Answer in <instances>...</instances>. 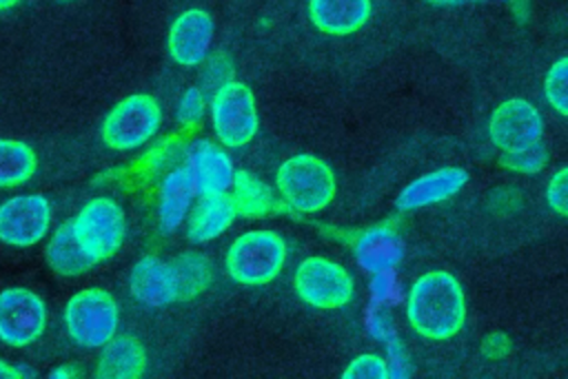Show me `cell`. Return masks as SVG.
<instances>
[{"label": "cell", "mask_w": 568, "mask_h": 379, "mask_svg": "<svg viewBox=\"0 0 568 379\" xmlns=\"http://www.w3.org/2000/svg\"><path fill=\"white\" fill-rule=\"evenodd\" d=\"M406 317L419 337L433 341L455 337L466 319V295L457 277L446 270L422 275L410 286Z\"/></svg>", "instance_id": "6da1fadb"}, {"label": "cell", "mask_w": 568, "mask_h": 379, "mask_svg": "<svg viewBox=\"0 0 568 379\" xmlns=\"http://www.w3.org/2000/svg\"><path fill=\"white\" fill-rule=\"evenodd\" d=\"M275 184L284 202L300 213H317L326 208L337 191L331 166L308 153L293 155L282 162Z\"/></svg>", "instance_id": "7a4b0ae2"}, {"label": "cell", "mask_w": 568, "mask_h": 379, "mask_svg": "<svg viewBox=\"0 0 568 379\" xmlns=\"http://www.w3.org/2000/svg\"><path fill=\"white\" fill-rule=\"evenodd\" d=\"M286 262V244L273 231H248L226 253V273L244 286L273 281Z\"/></svg>", "instance_id": "3957f363"}, {"label": "cell", "mask_w": 568, "mask_h": 379, "mask_svg": "<svg viewBox=\"0 0 568 379\" xmlns=\"http://www.w3.org/2000/svg\"><path fill=\"white\" fill-rule=\"evenodd\" d=\"M118 304L102 288H84L75 293L64 308L69 337L82 348L104 346L118 330Z\"/></svg>", "instance_id": "277c9868"}, {"label": "cell", "mask_w": 568, "mask_h": 379, "mask_svg": "<svg viewBox=\"0 0 568 379\" xmlns=\"http://www.w3.org/2000/svg\"><path fill=\"white\" fill-rule=\"evenodd\" d=\"M162 124V111L153 95L133 93L120 100L102 122V140L109 148L131 151L146 144Z\"/></svg>", "instance_id": "5b68a950"}, {"label": "cell", "mask_w": 568, "mask_h": 379, "mask_svg": "<svg viewBox=\"0 0 568 379\" xmlns=\"http://www.w3.org/2000/svg\"><path fill=\"white\" fill-rule=\"evenodd\" d=\"M211 120L224 146L240 148L257 133V109L253 91L237 80H229L211 98Z\"/></svg>", "instance_id": "8992f818"}, {"label": "cell", "mask_w": 568, "mask_h": 379, "mask_svg": "<svg viewBox=\"0 0 568 379\" xmlns=\"http://www.w3.org/2000/svg\"><path fill=\"white\" fill-rule=\"evenodd\" d=\"M71 224L78 242L95 262L115 255L126 233L124 211L109 197H93L87 202Z\"/></svg>", "instance_id": "52a82bcc"}, {"label": "cell", "mask_w": 568, "mask_h": 379, "mask_svg": "<svg viewBox=\"0 0 568 379\" xmlns=\"http://www.w3.org/2000/svg\"><path fill=\"white\" fill-rule=\"evenodd\" d=\"M295 293L313 308H342L353 297V277L333 259L306 257L295 270Z\"/></svg>", "instance_id": "ba28073f"}, {"label": "cell", "mask_w": 568, "mask_h": 379, "mask_svg": "<svg viewBox=\"0 0 568 379\" xmlns=\"http://www.w3.org/2000/svg\"><path fill=\"white\" fill-rule=\"evenodd\" d=\"M47 326L44 301L27 288H7L0 293V341L22 348L40 339Z\"/></svg>", "instance_id": "9c48e42d"}, {"label": "cell", "mask_w": 568, "mask_h": 379, "mask_svg": "<svg viewBox=\"0 0 568 379\" xmlns=\"http://www.w3.org/2000/svg\"><path fill=\"white\" fill-rule=\"evenodd\" d=\"M490 142L501 151H519L541 140L544 117L537 106L524 98H510L501 102L488 122Z\"/></svg>", "instance_id": "30bf717a"}, {"label": "cell", "mask_w": 568, "mask_h": 379, "mask_svg": "<svg viewBox=\"0 0 568 379\" xmlns=\"http://www.w3.org/2000/svg\"><path fill=\"white\" fill-rule=\"evenodd\" d=\"M51 224V206L44 195L29 193L9 197L0 206V242L9 246L38 244Z\"/></svg>", "instance_id": "8fae6325"}, {"label": "cell", "mask_w": 568, "mask_h": 379, "mask_svg": "<svg viewBox=\"0 0 568 379\" xmlns=\"http://www.w3.org/2000/svg\"><path fill=\"white\" fill-rule=\"evenodd\" d=\"M213 18L204 9L182 11L169 29V53L182 66L200 64L213 42Z\"/></svg>", "instance_id": "7c38bea8"}, {"label": "cell", "mask_w": 568, "mask_h": 379, "mask_svg": "<svg viewBox=\"0 0 568 379\" xmlns=\"http://www.w3.org/2000/svg\"><path fill=\"white\" fill-rule=\"evenodd\" d=\"M466 180H468V173L459 166H444V168L430 171L426 175L415 177L410 184H406L397 195L395 206L399 211H415L422 206L444 202L455 193H459Z\"/></svg>", "instance_id": "4fadbf2b"}, {"label": "cell", "mask_w": 568, "mask_h": 379, "mask_svg": "<svg viewBox=\"0 0 568 379\" xmlns=\"http://www.w3.org/2000/svg\"><path fill=\"white\" fill-rule=\"evenodd\" d=\"M311 22L328 35H348L371 18V0H308Z\"/></svg>", "instance_id": "5bb4252c"}, {"label": "cell", "mask_w": 568, "mask_h": 379, "mask_svg": "<svg viewBox=\"0 0 568 379\" xmlns=\"http://www.w3.org/2000/svg\"><path fill=\"white\" fill-rule=\"evenodd\" d=\"M129 288L131 295L151 308L158 306H169L175 301V286H173V275L166 262L146 255L142 257L129 277Z\"/></svg>", "instance_id": "9a60e30c"}, {"label": "cell", "mask_w": 568, "mask_h": 379, "mask_svg": "<svg viewBox=\"0 0 568 379\" xmlns=\"http://www.w3.org/2000/svg\"><path fill=\"white\" fill-rule=\"evenodd\" d=\"M189 166L193 168L195 184H197V191H202V195L226 193L235 177L231 157L209 140H197L191 146Z\"/></svg>", "instance_id": "2e32d148"}, {"label": "cell", "mask_w": 568, "mask_h": 379, "mask_svg": "<svg viewBox=\"0 0 568 379\" xmlns=\"http://www.w3.org/2000/svg\"><path fill=\"white\" fill-rule=\"evenodd\" d=\"M100 348L95 368L100 379H135L146 370V350L133 335H113Z\"/></svg>", "instance_id": "e0dca14e"}, {"label": "cell", "mask_w": 568, "mask_h": 379, "mask_svg": "<svg viewBox=\"0 0 568 379\" xmlns=\"http://www.w3.org/2000/svg\"><path fill=\"white\" fill-rule=\"evenodd\" d=\"M197 193L195 175L189 164L173 168L160 186V224L164 231H175L184 215L191 208V202Z\"/></svg>", "instance_id": "ac0fdd59"}, {"label": "cell", "mask_w": 568, "mask_h": 379, "mask_svg": "<svg viewBox=\"0 0 568 379\" xmlns=\"http://www.w3.org/2000/svg\"><path fill=\"white\" fill-rule=\"evenodd\" d=\"M235 206L226 193H204L189 215V239L204 244L222 235L235 219Z\"/></svg>", "instance_id": "d6986e66"}, {"label": "cell", "mask_w": 568, "mask_h": 379, "mask_svg": "<svg viewBox=\"0 0 568 379\" xmlns=\"http://www.w3.org/2000/svg\"><path fill=\"white\" fill-rule=\"evenodd\" d=\"M404 255V244L399 235L386 226H375L362 233L355 244V257L368 273L390 270L399 264Z\"/></svg>", "instance_id": "ffe728a7"}, {"label": "cell", "mask_w": 568, "mask_h": 379, "mask_svg": "<svg viewBox=\"0 0 568 379\" xmlns=\"http://www.w3.org/2000/svg\"><path fill=\"white\" fill-rule=\"evenodd\" d=\"M47 264L64 277H75L87 273L98 262L82 248L73 233V224L64 222L53 233L49 246H47Z\"/></svg>", "instance_id": "44dd1931"}, {"label": "cell", "mask_w": 568, "mask_h": 379, "mask_svg": "<svg viewBox=\"0 0 568 379\" xmlns=\"http://www.w3.org/2000/svg\"><path fill=\"white\" fill-rule=\"evenodd\" d=\"M175 301H189L202 295L211 286V266L200 253H182L173 262H169Z\"/></svg>", "instance_id": "7402d4cb"}, {"label": "cell", "mask_w": 568, "mask_h": 379, "mask_svg": "<svg viewBox=\"0 0 568 379\" xmlns=\"http://www.w3.org/2000/svg\"><path fill=\"white\" fill-rule=\"evenodd\" d=\"M231 186H233L231 202H233L237 215L262 217L268 211H273V206H275L273 191L262 180L251 175L248 171H235Z\"/></svg>", "instance_id": "603a6c76"}, {"label": "cell", "mask_w": 568, "mask_h": 379, "mask_svg": "<svg viewBox=\"0 0 568 379\" xmlns=\"http://www.w3.org/2000/svg\"><path fill=\"white\" fill-rule=\"evenodd\" d=\"M33 148L20 140H0V188L20 186L36 173Z\"/></svg>", "instance_id": "cb8c5ba5"}, {"label": "cell", "mask_w": 568, "mask_h": 379, "mask_svg": "<svg viewBox=\"0 0 568 379\" xmlns=\"http://www.w3.org/2000/svg\"><path fill=\"white\" fill-rule=\"evenodd\" d=\"M544 93L550 106L559 113H568V60L559 58L546 73L544 80Z\"/></svg>", "instance_id": "d4e9b609"}, {"label": "cell", "mask_w": 568, "mask_h": 379, "mask_svg": "<svg viewBox=\"0 0 568 379\" xmlns=\"http://www.w3.org/2000/svg\"><path fill=\"white\" fill-rule=\"evenodd\" d=\"M546 162H548V151L541 144V140L526 148L501 153L499 157V164L515 173H539L546 166Z\"/></svg>", "instance_id": "484cf974"}, {"label": "cell", "mask_w": 568, "mask_h": 379, "mask_svg": "<svg viewBox=\"0 0 568 379\" xmlns=\"http://www.w3.org/2000/svg\"><path fill=\"white\" fill-rule=\"evenodd\" d=\"M342 377L344 379H386L388 366L377 355H359L346 366Z\"/></svg>", "instance_id": "4316f807"}, {"label": "cell", "mask_w": 568, "mask_h": 379, "mask_svg": "<svg viewBox=\"0 0 568 379\" xmlns=\"http://www.w3.org/2000/svg\"><path fill=\"white\" fill-rule=\"evenodd\" d=\"M546 202L548 206L559 215L566 217L568 215V168L561 166L548 182L546 188Z\"/></svg>", "instance_id": "83f0119b"}, {"label": "cell", "mask_w": 568, "mask_h": 379, "mask_svg": "<svg viewBox=\"0 0 568 379\" xmlns=\"http://www.w3.org/2000/svg\"><path fill=\"white\" fill-rule=\"evenodd\" d=\"M204 117V98L202 91L197 86H189L184 91V95L180 98V106H178V120L184 126H195L200 124Z\"/></svg>", "instance_id": "f1b7e54d"}, {"label": "cell", "mask_w": 568, "mask_h": 379, "mask_svg": "<svg viewBox=\"0 0 568 379\" xmlns=\"http://www.w3.org/2000/svg\"><path fill=\"white\" fill-rule=\"evenodd\" d=\"M233 78V62L224 53H215L204 71V84L217 91L222 84H226Z\"/></svg>", "instance_id": "f546056e"}, {"label": "cell", "mask_w": 568, "mask_h": 379, "mask_svg": "<svg viewBox=\"0 0 568 379\" xmlns=\"http://www.w3.org/2000/svg\"><path fill=\"white\" fill-rule=\"evenodd\" d=\"M388 377H408L410 375V363L404 350V344L393 335L388 339Z\"/></svg>", "instance_id": "4dcf8cb0"}, {"label": "cell", "mask_w": 568, "mask_h": 379, "mask_svg": "<svg viewBox=\"0 0 568 379\" xmlns=\"http://www.w3.org/2000/svg\"><path fill=\"white\" fill-rule=\"evenodd\" d=\"M481 350L488 359H501L510 352V339L504 332H490V335H486Z\"/></svg>", "instance_id": "1f68e13d"}, {"label": "cell", "mask_w": 568, "mask_h": 379, "mask_svg": "<svg viewBox=\"0 0 568 379\" xmlns=\"http://www.w3.org/2000/svg\"><path fill=\"white\" fill-rule=\"evenodd\" d=\"M393 288H395L393 268H390V270H377V273H373V281H371V295H373L377 301H384V299H388Z\"/></svg>", "instance_id": "d6a6232c"}, {"label": "cell", "mask_w": 568, "mask_h": 379, "mask_svg": "<svg viewBox=\"0 0 568 379\" xmlns=\"http://www.w3.org/2000/svg\"><path fill=\"white\" fill-rule=\"evenodd\" d=\"M371 330L379 337V339H390L393 337V317L384 315V313H375L373 319H371Z\"/></svg>", "instance_id": "836d02e7"}, {"label": "cell", "mask_w": 568, "mask_h": 379, "mask_svg": "<svg viewBox=\"0 0 568 379\" xmlns=\"http://www.w3.org/2000/svg\"><path fill=\"white\" fill-rule=\"evenodd\" d=\"M24 372H27L24 368H16V366H9V363L0 361V379H18V377H27Z\"/></svg>", "instance_id": "e575fe53"}, {"label": "cell", "mask_w": 568, "mask_h": 379, "mask_svg": "<svg viewBox=\"0 0 568 379\" xmlns=\"http://www.w3.org/2000/svg\"><path fill=\"white\" fill-rule=\"evenodd\" d=\"M75 375H80V368H78V366H62V368H55V370L51 372L53 379H60V377H75Z\"/></svg>", "instance_id": "d590c367"}, {"label": "cell", "mask_w": 568, "mask_h": 379, "mask_svg": "<svg viewBox=\"0 0 568 379\" xmlns=\"http://www.w3.org/2000/svg\"><path fill=\"white\" fill-rule=\"evenodd\" d=\"M18 2H22V0H0V11H4V9H11V7H16Z\"/></svg>", "instance_id": "8d00e7d4"}, {"label": "cell", "mask_w": 568, "mask_h": 379, "mask_svg": "<svg viewBox=\"0 0 568 379\" xmlns=\"http://www.w3.org/2000/svg\"><path fill=\"white\" fill-rule=\"evenodd\" d=\"M433 4H459V2H468V0H426Z\"/></svg>", "instance_id": "74e56055"}, {"label": "cell", "mask_w": 568, "mask_h": 379, "mask_svg": "<svg viewBox=\"0 0 568 379\" xmlns=\"http://www.w3.org/2000/svg\"><path fill=\"white\" fill-rule=\"evenodd\" d=\"M62 2H67V0H62Z\"/></svg>", "instance_id": "f35d334b"}]
</instances>
